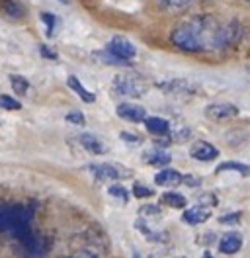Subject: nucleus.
<instances>
[{"mask_svg": "<svg viewBox=\"0 0 250 258\" xmlns=\"http://www.w3.org/2000/svg\"><path fill=\"white\" fill-rule=\"evenodd\" d=\"M221 22L211 16H194L178 24L170 33L172 43L186 53L221 51Z\"/></svg>", "mask_w": 250, "mask_h": 258, "instance_id": "obj_1", "label": "nucleus"}, {"mask_svg": "<svg viewBox=\"0 0 250 258\" xmlns=\"http://www.w3.org/2000/svg\"><path fill=\"white\" fill-rule=\"evenodd\" d=\"M33 219V208L18 204V206H0V233H10L18 237L20 233L28 231Z\"/></svg>", "mask_w": 250, "mask_h": 258, "instance_id": "obj_2", "label": "nucleus"}, {"mask_svg": "<svg viewBox=\"0 0 250 258\" xmlns=\"http://www.w3.org/2000/svg\"><path fill=\"white\" fill-rule=\"evenodd\" d=\"M113 90L119 96L139 98L149 90V84L135 73H121L113 79Z\"/></svg>", "mask_w": 250, "mask_h": 258, "instance_id": "obj_3", "label": "nucleus"}, {"mask_svg": "<svg viewBox=\"0 0 250 258\" xmlns=\"http://www.w3.org/2000/svg\"><path fill=\"white\" fill-rule=\"evenodd\" d=\"M108 51L113 53L115 57H119L121 61H127V63H129L131 59H135V55H137L135 45H133L127 37H123V35H113L108 43Z\"/></svg>", "mask_w": 250, "mask_h": 258, "instance_id": "obj_4", "label": "nucleus"}, {"mask_svg": "<svg viewBox=\"0 0 250 258\" xmlns=\"http://www.w3.org/2000/svg\"><path fill=\"white\" fill-rule=\"evenodd\" d=\"M205 115L213 121H225V119H231L238 115V108L234 104L229 102H219V104H209L205 108Z\"/></svg>", "mask_w": 250, "mask_h": 258, "instance_id": "obj_5", "label": "nucleus"}, {"mask_svg": "<svg viewBox=\"0 0 250 258\" xmlns=\"http://www.w3.org/2000/svg\"><path fill=\"white\" fill-rule=\"evenodd\" d=\"M115 112H117V115L121 119L131 121V123H141L147 117V110L143 106H139V104H133V102H121Z\"/></svg>", "mask_w": 250, "mask_h": 258, "instance_id": "obj_6", "label": "nucleus"}, {"mask_svg": "<svg viewBox=\"0 0 250 258\" xmlns=\"http://www.w3.org/2000/svg\"><path fill=\"white\" fill-rule=\"evenodd\" d=\"M190 157L196 159V161L207 162V161L217 159L219 151L211 145V143H207V141H196V143L192 145V149H190Z\"/></svg>", "mask_w": 250, "mask_h": 258, "instance_id": "obj_7", "label": "nucleus"}, {"mask_svg": "<svg viewBox=\"0 0 250 258\" xmlns=\"http://www.w3.org/2000/svg\"><path fill=\"white\" fill-rule=\"evenodd\" d=\"M209 217H211V208H207V206H194L182 213V221L192 227L202 225Z\"/></svg>", "mask_w": 250, "mask_h": 258, "instance_id": "obj_8", "label": "nucleus"}, {"mask_svg": "<svg viewBox=\"0 0 250 258\" xmlns=\"http://www.w3.org/2000/svg\"><path fill=\"white\" fill-rule=\"evenodd\" d=\"M242 246V235L240 233H225L219 241V250L223 254H234Z\"/></svg>", "mask_w": 250, "mask_h": 258, "instance_id": "obj_9", "label": "nucleus"}, {"mask_svg": "<svg viewBox=\"0 0 250 258\" xmlns=\"http://www.w3.org/2000/svg\"><path fill=\"white\" fill-rule=\"evenodd\" d=\"M0 14L8 20H22L26 16V8L18 0H0Z\"/></svg>", "mask_w": 250, "mask_h": 258, "instance_id": "obj_10", "label": "nucleus"}, {"mask_svg": "<svg viewBox=\"0 0 250 258\" xmlns=\"http://www.w3.org/2000/svg\"><path fill=\"white\" fill-rule=\"evenodd\" d=\"M145 127L149 129V133H153L156 137H166L170 135V123L164 117H145Z\"/></svg>", "mask_w": 250, "mask_h": 258, "instance_id": "obj_11", "label": "nucleus"}, {"mask_svg": "<svg viewBox=\"0 0 250 258\" xmlns=\"http://www.w3.org/2000/svg\"><path fill=\"white\" fill-rule=\"evenodd\" d=\"M156 186H164V188H172V186H178L182 184V174L174 168H164L160 172H156L155 176Z\"/></svg>", "mask_w": 250, "mask_h": 258, "instance_id": "obj_12", "label": "nucleus"}, {"mask_svg": "<svg viewBox=\"0 0 250 258\" xmlns=\"http://www.w3.org/2000/svg\"><path fill=\"white\" fill-rule=\"evenodd\" d=\"M90 172H92L98 180H119V178H121L119 170H117L113 164H108V162L92 164V166H90Z\"/></svg>", "mask_w": 250, "mask_h": 258, "instance_id": "obj_13", "label": "nucleus"}, {"mask_svg": "<svg viewBox=\"0 0 250 258\" xmlns=\"http://www.w3.org/2000/svg\"><path fill=\"white\" fill-rule=\"evenodd\" d=\"M78 139H80V145L84 147L88 153H92V155H104L106 153V145L92 133H82Z\"/></svg>", "mask_w": 250, "mask_h": 258, "instance_id": "obj_14", "label": "nucleus"}, {"mask_svg": "<svg viewBox=\"0 0 250 258\" xmlns=\"http://www.w3.org/2000/svg\"><path fill=\"white\" fill-rule=\"evenodd\" d=\"M158 86L168 94H190L194 90V86L188 81H164L160 82Z\"/></svg>", "mask_w": 250, "mask_h": 258, "instance_id": "obj_15", "label": "nucleus"}, {"mask_svg": "<svg viewBox=\"0 0 250 258\" xmlns=\"http://www.w3.org/2000/svg\"><path fill=\"white\" fill-rule=\"evenodd\" d=\"M67 84H69V88H71L73 92H77L78 98H80L82 102H86V104L96 102V94L90 92V90H86V88L82 86V82L78 81L77 77H69V79H67Z\"/></svg>", "mask_w": 250, "mask_h": 258, "instance_id": "obj_16", "label": "nucleus"}, {"mask_svg": "<svg viewBox=\"0 0 250 258\" xmlns=\"http://www.w3.org/2000/svg\"><path fill=\"white\" fill-rule=\"evenodd\" d=\"M145 161L149 162L151 166H166V164H168L172 159H170V155H168V153H164V151H158V149H155V151H149V153H145Z\"/></svg>", "mask_w": 250, "mask_h": 258, "instance_id": "obj_17", "label": "nucleus"}, {"mask_svg": "<svg viewBox=\"0 0 250 258\" xmlns=\"http://www.w3.org/2000/svg\"><path fill=\"white\" fill-rule=\"evenodd\" d=\"M227 170H234L240 176H250V166L248 164H242V162L227 161V162H221L217 166V172H227Z\"/></svg>", "mask_w": 250, "mask_h": 258, "instance_id": "obj_18", "label": "nucleus"}, {"mask_svg": "<svg viewBox=\"0 0 250 258\" xmlns=\"http://www.w3.org/2000/svg\"><path fill=\"white\" fill-rule=\"evenodd\" d=\"M160 202L164 206H168V208H178V210L186 208V198L182 194H176V192H166L160 198Z\"/></svg>", "mask_w": 250, "mask_h": 258, "instance_id": "obj_19", "label": "nucleus"}, {"mask_svg": "<svg viewBox=\"0 0 250 258\" xmlns=\"http://www.w3.org/2000/svg\"><path fill=\"white\" fill-rule=\"evenodd\" d=\"M10 84H12V90L18 96H24L28 92V88H30V82L26 81L24 77H20V75H10Z\"/></svg>", "mask_w": 250, "mask_h": 258, "instance_id": "obj_20", "label": "nucleus"}, {"mask_svg": "<svg viewBox=\"0 0 250 258\" xmlns=\"http://www.w3.org/2000/svg\"><path fill=\"white\" fill-rule=\"evenodd\" d=\"M0 108L8 110V112H18V110H22V104L8 94H0Z\"/></svg>", "mask_w": 250, "mask_h": 258, "instance_id": "obj_21", "label": "nucleus"}, {"mask_svg": "<svg viewBox=\"0 0 250 258\" xmlns=\"http://www.w3.org/2000/svg\"><path fill=\"white\" fill-rule=\"evenodd\" d=\"M41 22L45 24L47 37H53V35H55V28H57V24H59L57 16H53V14H49V12H43V14H41Z\"/></svg>", "mask_w": 250, "mask_h": 258, "instance_id": "obj_22", "label": "nucleus"}, {"mask_svg": "<svg viewBox=\"0 0 250 258\" xmlns=\"http://www.w3.org/2000/svg\"><path fill=\"white\" fill-rule=\"evenodd\" d=\"M158 2L164 8H168V10H182V8H186L192 0H158Z\"/></svg>", "mask_w": 250, "mask_h": 258, "instance_id": "obj_23", "label": "nucleus"}, {"mask_svg": "<svg viewBox=\"0 0 250 258\" xmlns=\"http://www.w3.org/2000/svg\"><path fill=\"white\" fill-rule=\"evenodd\" d=\"M133 196L141 200V198H153V196H155V192H153L151 188H147V186H143V184H139V182H137V184L133 186Z\"/></svg>", "mask_w": 250, "mask_h": 258, "instance_id": "obj_24", "label": "nucleus"}, {"mask_svg": "<svg viewBox=\"0 0 250 258\" xmlns=\"http://www.w3.org/2000/svg\"><path fill=\"white\" fill-rule=\"evenodd\" d=\"M109 196H113V198H119V200H123V202H127V198H129V194H127V190H125L123 186H109Z\"/></svg>", "mask_w": 250, "mask_h": 258, "instance_id": "obj_25", "label": "nucleus"}, {"mask_svg": "<svg viewBox=\"0 0 250 258\" xmlns=\"http://www.w3.org/2000/svg\"><path fill=\"white\" fill-rule=\"evenodd\" d=\"M67 121H71V123H75V125H84V123H86L84 115L80 112H69L67 113Z\"/></svg>", "mask_w": 250, "mask_h": 258, "instance_id": "obj_26", "label": "nucleus"}, {"mask_svg": "<svg viewBox=\"0 0 250 258\" xmlns=\"http://www.w3.org/2000/svg\"><path fill=\"white\" fill-rule=\"evenodd\" d=\"M219 221H221V223H225V225H234V223H238V221H240V213L236 211V213L223 215V217H219Z\"/></svg>", "mask_w": 250, "mask_h": 258, "instance_id": "obj_27", "label": "nucleus"}, {"mask_svg": "<svg viewBox=\"0 0 250 258\" xmlns=\"http://www.w3.org/2000/svg\"><path fill=\"white\" fill-rule=\"evenodd\" d=\"M182 184H188V186H200L202 180L196 176V174H186V176H182Z\"/></svg>", "mask_w": 250, "mask_h": 258, "instance_id": "obj_28", "label": "nucleus"}, {"mask_svg": "<svg viewBox=\"0 0 250 258\" xmlns=\"http://www.w3.org/2000/svg\"><path fill=\"white\" fill-rule=\"evenodd\" d=\"M119 139H121V141H125V143H139V141H141V137L133 135V133H127V131L119 133Z\"/></svg>", "mask_w": 250, "mask_h": 258, "instance_id": "obj_29", "label": "nucleus"}, {"mask_svg": "<svg viewBox=\"0 0 250 258\" xmlns=\"http://www.w3.org/2000/svg\"><path fill=\"white\" fill-rule=\"evenodd\" d=\"M39 53H41L45 59H51V61H55V59H57V53H55L53 49H49L47 45H41V47H39Z\"/></svg>", "mask_w": 250, "mask_h": 258, "instance_id": "obj_30", "label": "nucleus"}, {"mask_svg": "<svg viewBox=\"0 0 250 258\" xmlns=\"http://www.w3.org/2000/svg\"><path fill=\"white\" fill-rule=\"evenodd\" d=\"M200 202H202L203 206H207V208H213V206H215V196L203 194V196H200Z\"/></svg>", "mask_w": 250, "mask_h": 258, "instance_id": "obj_31", "label": "nucleus"}, {"mask_svg": "<svg viewBox=\"0 0 250 258\" xmlns=\"http://www.w3.org/2000/svg\"><path fill=\"white\" fill-rule=\"evenodd\" d=\"M69 258H98V256L94 254L92 250H78V252H75V254H71Z\"/></svg>", "mask_w": 250, "mask_h": 258, "instance_id": "obj_32", "label": "nucleus"}, {"mask_svg": "<svg viewBox=\"0 0 250 258\" xmlns=\"http://www.w3.org/2000/svg\"><path fill=\"white\" fill-rule=\"evenodd\" d=\"M141 213H151V215H156V213H160V210H158L156 206H143V208H141Z\"/></svg>", "mask_w": 250, "mask_h": 258, "instance_id": "obj_33", "label": "nucleus"}, {"mask_svg": "<svg viewBox=\"0 0 250 258\" xmlns=\"http://www.w3.org/2000/svg\"><path fill=\"white\" fill-rule=\"evenodd\" d=\"M202 258H213V254H211V252H203Z\"/></svg>", "mask_w": 250, "mask_h": 258, "instance_id": "obj_34", "label": "nucleus"}, {"mask_svg": "<svg viewBox=\"0 0 250 258\" xmlns=\"http://www.w3.org/2000/svg\"><path fill=\"white\" fill-rule=\"evenodd\" d=\"M133 258H141V256H139V254H137V252H135V254H133Z\"/></svg>", "mask_w": 250, "mask_h": 258, "instance_id": "obj_35", "label": "nucleus"}, {"mask_svg": "<svg viewBox=\"0 0 250 258\" xmlns=\"http://www.w3.org/2000/svg\"><path fill=\"white\" fill-rule=\"evenodd\" d=\"M176 258H184V256H176Z\"/></svg>", "mask_w": 250, "mask_h": 258, "instance_id": "obj_36", "label": "nucleus"}, {"mask_svg": "<svg viewBox=\"0 0 250 258\" xmlns=\"http://www.w3.org/2000/svg\"><path fill=\"white\" fill-rule=\"evenodd\" d=\"M246 2H248V4H250V0H246Z\"/></svg>", "mask_w": 250, "mask_h": 258, "instance_id": "obj_37", "label": "nucleus"}]
</instances>
